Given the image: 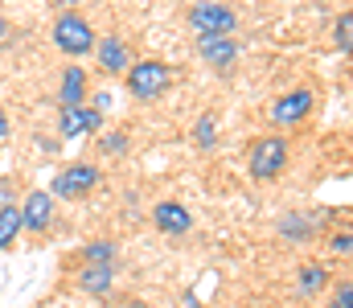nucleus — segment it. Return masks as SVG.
I'll return each instance as SVG.
<instances>
[{
    "label": "nucleus",
    "instance_id": "obj_1",
    "mask_svg": "<svg viewBox=\"0 0 353 308\" xmlns=\"http://www.w3.org/2000/svg\"><path fill=\"white\" fill-rule=\"evenodd\" d=\"M169 83H173V70H169L161 58L132 62V66H128V74H123V87H128V95H132L136 103L161 99V95L169 91Z\"/></svg>",
    "mask_w": 353,
    "mask_h": 308
},
{
    "label": "nucleus",
    "instance_id": "obj_2",
    "mask_svg": "<svg viewBox=\"0 0 353 308\" xmlns=\"http://www.w3.org/2000/svg\"><path fill=\"white\" fill-rule=\"evenodd\" d=\"M288 156H292V140H288V136H279V132L259 136V140L251 144V152H247V173H251L255 181H275V177L283 173Z\"/></svg>",
    "mask_w": 353,
    "mask_h": 308
},
{
    "label": "nucleus",
    "instance_id": "obj_3",
    "mask_svg": "<svg viewBox=\"0 0 353 308\" xmlns=\"http://www.w3.org/2000/svg\"><path fill=\"white\" fill-rule=\"evenodd\" d=\"M54 45H58L66 58H87V54H94V45H99V33L90 29L87 17H79V12H58V17H54Z\"/></svg>",
    "mask_w": 353,
    "mask_h": 308
},
{
    "label": "nucleus",
    "instance_id": "obj_4",
    "mask_svg": "<svg viewBox=\"0 0 353 308\" xmlns=\"http://www.w3.org/2000/svg\"><path fill=\"white\" fill-rule=\"evenodd\" d=\"M189 29H193L197 37H210V33H218V37H234V29H239V12H234L230 4H222V0H201V4L189 8Z\"/></svg>",
    "mask_w": 353,
    "mask_h": 308
},
{
    "label": "nucleus",
    "instance_id": "obj_5",
    "mask_svg": "<svg viewBox=\"0 0 353 308\" xmlns=\"http://www.w3.org/2000/svg\"><path fill=\"white\" fill-rule=\"evenodd\" d=\"M99 181H103L99 165H87V161L66 165V169L54 177V198H62V202H83V198H87Z\"/></svg>",
    "mask_w": 353,
    "mask_h": 308
},
{
    "label": "nucleus",
    "instance_id": "obj_6",
    "mask_svg": "<svg viewBox=\"0 0 353 308\" xmlns=\"http://www.w3.org/2000/svg\"><path fill=\"white\" fill-rule=\"evenodd\" d=\"M312 107H316V95H312L308 87H296V91L279 95V99L267 107V119H271L275 127H296V123H304V119L312 115Z\"/></svg>",
    "mask_w": 353,
    "mask_h": 308
},
{
    "label": "nucleus",
    "instance_id": "obj_7",
    "mask_svg": "<svg viewBox=\"0 0 353 308\" xmlns=\"http://www.w3.org/2000/svg\"><path fill=\"white\" fill-rule=\"evenodd\" d=\"M99 127H103V111L99 107H62L58 111V136L62 140H79V136H99Z\"/></svg>",
    "mask_w": 353,
    "mask_h": 308
},
{
    "label": "nucleus",
    "instance_id": "obj_8",
    "mask_svg": "<svg viewBox=\"0 0 353 308\" xmlns=\"http://www.w3.org/2000/svg\"><path fill=\"white\" fill-rule=\"evenodd\" d=\"M21 226L29 234H46L54 226V194L50 189H33L25 202H21Z\"/></svg>",
    "mask_w": 353,
    "mask_h": 308
},
{
    "label": "nucleus",
    "instance_id": "obj_9",
    "mask_svg": "<svg viewBox=\"0 0 353 308\" xmlns=\"http://www.w3.org/2000/svg\"><path fill=\"white\" fill-rule=\"evenodd\" d=\"M197 54H201L205 66H214V70H230L234 58H239V41H234V37H218V33H210V37H197Z\"/></svg>",
    "mask_w": 353,
    "mask_h": 308
},
{
    "label": "nucleus",
    "instance_id": "obj_10",
    "mask_svg": "<svg viewBox=\"0 0 353 308\" xmlns=\"http://www.w3.org/2000/svg\"><path fill=\"white\" fill-rule=\"evenodd\" d=\"M94 62H99V70L103 74H128V66H132V50L119 41V37H99V45H94Z\"/></svg>",
    "mask_w": 353,
    "mask_h": 308
},
{
    "label": "nucleus",
    "instance_id": "obj_11",
    "mask_svg": "<svg viewBox=\"0 0 353 308\" xmlns=\"http://www.w3.org/2000/svg\"><path fill=\"white\" fill-rule=\"evenodd\" d=\"M152 222H157L161 234H185L193 226V214L181 202H157L152 205Z\"/></svg>",
    "mask_w": 353,
    "mask_h": 308
},
{
    "label": "nucleus",
    "instance_id": "obj_12",
    "mask_svg": "<svg viewBox=\"0 0 353 308\" xmlns=\"http://www.w3.org/2000/svg\"><path fill=\"white\" fill-rule=\"evenodd\" d=\"M58 103H62V107H83V103H87V70H83V66H66V70H62Z\"/></svg>",
    "mask_w": 353,
    "mask_h": 308
},
{
    "label": "nucleus",
    "instance_id": "obj_13",
    "mask_svg": "<svg viewBox=\"0 0 353 308\" xmlns=\"http://www.w3.org/2000/svg\"><path fill=\"white\" fill-rule=\"evenodd\" d=\"M111 284H115V267H107V263H87L83 276H79V288L87 296H107Z\"/></svg>",
    "mask_w": 353,
    "mask_h": 308
},
{
    "label": "nucleus",
    "instance_id": "obj_14",
    "mask_svg": "<svg viewBox=\"0 0 353 308\" xmlns=\"http://www.w3.org/2000/svg\"><path fill=\"white\" fill-rule=\"evenodd\" d=\"M296 288H300V296H321V292L329 288V267L304 263V267L296 271Z\"/></svg>",
    "mask_w": 353,
    "mask_h": 308
},
{
    "label": "nucleus",
    "instance_id": "obj_15",
    "mask_svg": "<svg viewBox=\"0 0 353 308\" xmlns=\"http://www.w3.org/2000/svg\"><path fill=\"white\" fill-rule=\"evenodd\" d=\"M21 205L17 202H4L0 205V251H8L17 238H21Z\"/></svg>",
    "mask_w": 353,
    "mask_h": 308
},
{
    "label": "nucleus",
    "instance_id": "obj_16",
    "mask_svg": "<svg viewBox=\"0 0 353 308\" xmlns=\"http://www.w3.org/2000/svg\"><path fill=\"white\" fill-rule=\"evenodd\" d=\"M316 226H321L316 218H304V214H288V218L279 222V234H283V238H292V243H304V238H308Z\"/></svg>",
    "mask_w": 353,
    "mask_h": 308
},
{
    "label": "nucleus",
    "instance_id": "obj_17",
    "mask_svg": "<svg viewBox=\"0 0 353 308\" xmlns=\"http://www.w3.org/2000/svg\"><path fill=\"white\" fill-rule=\"evenodd\" d=\"M193 144L201 148V152H210L214 144H218V119L205 111V115H197V123H193Z\"/></svg>",
    "mask_w": 353,
    "mask_h": 308
},
{
    "label": "nucleus",
    "instance_id": "obj_18",
    "mask_svg": "<svg viewBox=\"0 0 353 308\" xmlns=\"http://www.w3.org/2000/svg\"><path fill=\"white\" fill-rule=\"evenodd\" d=\"M333 45H337L341 54H353V8L333 21Z\"/></svg>",
    "mask_w": 353,
    "mask_h": 308
},
{
    "label": "nucleus",
    "instance_id": "obj_19",
    "mask_svg": "<svg viewBox=\"0 0 353 308\" xmlns=\"http://www.w3.org/2000/svg\"><path fill=\"white\" fill-rule=\"evenodd\" d=\"M83 259H87V263H107V267H115V243H107V238H94L87 251H83Z\"/></svg>",
    "mask_w": 353,
    "mask_h": 308
},
{
    "label": "nucleus",
    "instance_id": "obj_20",
    "mask_svg": "<svg viewBox=\"0 0 353 308\" xmlns=\"http://www.w3.org/2000/svg\"><path fill=\"white\" fill-rule=\"evenodd\" d=\"M99 148H103L107 156H119V152H128V136H123V132H107V136L99 140Z\"/></svg>",
    "mask_w": 353,
    "mask_h": 308
},
{
    "label": "nucleus",
    "instance_id": "obj_21",
    "mask_svg": "<svg viewBox=\"0 0 353 308\" xmlns=\"http://www.w3.org/2000/svg\"><path fill=\"white\" fill-rule=\"evenodd\" d=\"M329 247H333L337 255H353V230H337V234L329 238Z\"/></svg>",
    "mask_w": 353,
    "mask_h": 308
},
{
    "label": "nucleus",
    "instance_id": "obj_22",
    "mask_svg": "<svg viewBox=\"0 0 353 308\" xmlns=\"http://www.w3.org/2000/svg\"><path fill=\"white\" fill-rule=\"evenodd\" d=\"M333 308H353V284L350 280L333 288Z\"/></svg>",
    "mask_w": 353,
    "mask_h": 308
},
{
    "label": "nucleus",
    "instance_id": "obj_23",
    "mask_svg": "<svg viewBox=\"0 0 353 308\" xmlns=\"http://www.w3.org/2000/svg\"><path fill=\"white\" fill-rule=\"evenodd\" d=\"M54 4H58V8H62V12H70V8H74V4H87V0H54Z\"/></svg>",
    "mask_w": 353,
    "mask_h": 308
},
{
    "label": "nucleus",
    "instance_id": "obj_24",
    "mask_svg": "<svg viewBox=\"0 0 353 308\" xmlns=\"http://www.w3.org/2000/svg\"><path fill=\"white\" fill-rule=\"evenodd\" d=\"M8 136V115H4V107H0V140Z\"/></svg>",
    "mask_w": 353,
    "mask_h": 308
},
{
    "label": "nucleus",
    "instance_id": "obj_25",
    "mask_svg": "<svg viewBox=\"0 0 353 308\" xmlns=\"http://www.w3.org/2000/svg\"><path fill=\"white\" fill-rule=\"evenodd\" d=\"M4 37H8V21L0 17V45H4Z\"/></svg>",
    "mask_w": 353,
    "mask_h": 308
},
{
    "label": "nucleus",
    "instance_id": "obj_26",
    "mask_svg": "<svg viewBox=\"0 0 353 308\" xmlns=\"http://www.w3.org/2000/svg\"><path fill=\"white\" fill-rule=\"evenodd\" d=\"M350 230H353V226H350Z\"/></svg>",
    "mask_w": 353,
    "mask_h": 308
}]
</instances>
